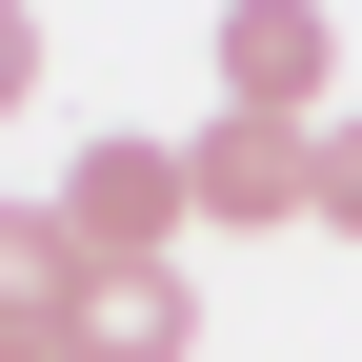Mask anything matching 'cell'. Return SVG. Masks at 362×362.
<instances>
[{
  "label": "cell",
  "instance_id": "obj_1",
  "mask_svg": "<svg viewBox=\"0 0 362 362\" xmlns=\"http://www.w3.org/2000/svg\"><path fill=\"white\" fill-rule=\"evenodd\" d=\"M40 202L81 221V262H101V282H141V262L181 242V221H202V202H181V141H141V121H101V141H81L61 181H40Z\"/></svg>",
  "mask_w": 362,
  "mask_h": 362
},
{
  "label": "cell",
  "instance_id": "obj_2",
  "mask_svg": "<svg viewBox=\"0 0 362 362\" xmlns=\"http://www.w3.org/2000/svg\"><path fill=\"white\" fill-rule=\"evenodd\" d=\"M302 161H322V121H242V101H221L202 141H181V202L242 221V242H282V221H302Z\"/></svg>",
  "mask_w": 362,
  "mask_h": 362
},
{
  "label": "cell",
  "instance_id": "obj_3",
  "mask_svg": "<svg viewBox=\"0 0 362 362\" xmlns=\"http://www.w3.org/2000/svg\"><path fill=\"white\" fill-rule=\"evenodd\" d=\"M322 81H342V21L322 0H221V101L242 121H322Z\"/></svg>",
  "mask_w": 362,
  "mask_h": 362
},
{
  "label": "cell",
  "instance_id": "obj_4",
  "mask_svg": "<svg viewBox=\"0 0 362 362\" xmlns=\"http://www.w3.org/2000/svg\"><path fill=\"white\" fill-rule=\"evenodd\" d=\"M81 302H101V262H81L61 202H0V342H61Z\"/></svg>",
  "mask_w": 362,
  "mask_h": 362
},
{
  "label": "cell",
  "instance_id": "obj_5",
  "mask_svg": "<svg viewBox=\"0 0 362 362\" xmlns=\"http://www.w3.org/2000/svg\"><path fill=\"white\" fill-rule=\"evenodd\" d=\"M181 342H202V302H181V262H141V282H101V302L61 322V362H181Z\"/></svg>",
  "mask_w": 362,
  "mask_h": 362
},
{
  "label": "cell",
  "instance_id": "obj_6",
  "mask_svg": "<svg viewBox=\"0 0 362 362\" xmlns=\"http://www.w3.org/2000/svg\"><path fill=\"white\" fill-rule=\"evenodd\" d=\"M302 221H322V242H362V121H322V161H302Z\"/></svg>",
  "mask_w": 362,
  "mask_h": 362
},
{
  "label": "cell",
  "instance_id": "obj_7",
  "mask_svg": "<svg viewBox=\"0 0 362 362\" xmlns=\"http://www.w3.org/2000/svg\"><path fill=\"white\" fill-rule=\"evenodd\" d=\"M40 101V0H0V121Z\"/></svg>",
  "mask_w": 362,
  "mask_h": 362
},
{
  "label": "cell",
  "instance_id": "obj_8",
  "mask_svg": "<svg viewBox=\"0 0 362 362\" xmlns=\"http://www.w3.org/2000/svg\"><path fill=\"white\" fill-rule=\"evenodd\" d=\"M0 362H61V342H0Z\"/></svg>",
  "mask_w": 362,
  "mask_h": 362
}]
</instances>
